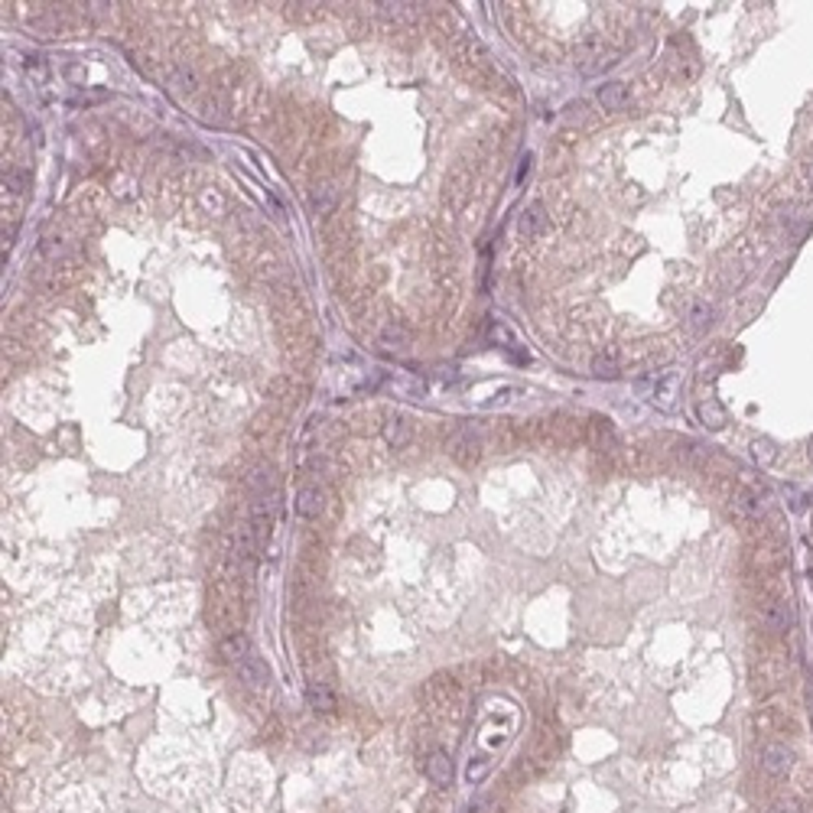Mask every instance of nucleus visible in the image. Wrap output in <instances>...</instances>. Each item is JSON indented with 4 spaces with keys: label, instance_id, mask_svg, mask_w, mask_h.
Masks as SVG:
<instances>
[{
    "label": "nucleus",
    "instance_id": "2eb2a0df",
    "mask_svg": "<svg viewBox=\"0 0 813 813\" xmlns=\"http://www.w3.org/2000/svg\"><path fill=\"white\" fill-rule=\"evenodd\" d=\"M804 807L797 804V797H784V800H778V804L771 807V813H800Z\"/></svg>",
    "mask_w": 813,
    "mask_h": 813
},
{
    "label": "nucleus",
    "instance_id": "0eeeda50",
    "mask_svg": "<svg viewBox=\"0 0 813 813\" xmlns=\"http://www.w3.org/2000/svg\"><path fill=\"white\" fill-rule=\"evenodd\" d=\"M426 778L436 784V788H446L452 781V758L446 752H430L426 755Z\"/></svg>",
    "mask_w": 813,
    "mask_h": 813
},
{
    "label": "nucleus",
    "instance_id": "ddd939ff",
    "mask_svg": "<svg viewBox=\"0 0 813 813\" xmlns=\"http://www.w3.org/2000/svg\"><path fill=\"white\" fill-rule=\"evenodd\" d=\"M700 416H703V423L712 426V430H719V426L726 423V414H722L716 404H703V407H700Z\"/></svg>",
    "mask_w": 813,
    "mask_h": 813
},
{
    "label": "nucleus",
    "instance_id": "423d86ee",
    "mask_svg": "<svg viewBox=\"0 0 813 813\" xmlns=\"http://www.w3.org/2000/svg\"><path fill=\"white\" fill-rule=\"evenodd\" d=\"M325 508V495H322L319 485H306L297 492V514L299 517H319Z\"/></svg>",
    "mask_w": 813,
    "mask_h": 813
},
{
    "label": "nucleus",
    "instance_id": "f03ea898",
    "mask_svg": "<svg viewBox=\"0 0 813 813\" xmlns=\"http://www.w3.org/2000/svg\"><path fill=\"white\" fill-rule=\"evenodd\" d=\"M758 764H762V771L768 778H788L790 771H794V752L788 745H781V742H768L758 752Z\"/></svg>",
    "mask_w": 813,
    "mask_h": 813
},
{
    "label": "nucleus",
    "instance_id": "9d476101",
    "mask_svg": "<svg viewBox=\"0 0 813 813\" xmlns=\"http://www.w3.org/2000/svg\"><path fill=\"white\" fill-rule=\"evenodd\" d=\"M384 440H387V446H394V449H400V446L410 442V426H407L404 416H390L387 426H384Z\"/></svg>",
    "mask_w": 813,
    "mask_h": 813
},
{
    "label": "nucleus",
    "instance_id": "20e7f679",
    "mask_svg": "<svg viewBox=\"0 0 813 813\" xmlns=\"http://www.w3.org/2000/svg\"><path fill=\"white\" fill-rule=\"evenodd\" d=\"M237 677H241V683L251 686V690H263V686L271 683V670H267V664H263L257 654H247L244 661L237 664Z\"/></svg>",
    "mask_w": 813,
    "mask_h": 813
},
{
    "label": "nucleus",
    "instance_id": "a211bd4d",
    "mask_svg": "<svg viewBox=\"0 0 813 813\" xmlns=\"http://www.w3.org/2000/svg\"><path fill=\"white\" fill-rule=\"evenodd\" d=\"M810 459H813V440H810Z\"/></svg>",
    "mask_w": 813,
    "mask_h": 813
},
{
    "label": "nucleus",
    "instance_id": "1a4fd4ad",
    "mask_svg": "<svg viewBox=\"0 0 813 813\" xmlns=\"http://www.w3.org/2000/svg\"><path fill=\"white\" fill-rule=\"evenodd\" d=\"M628 98H631V94H628L625 82H609V85L599 88V104L605 111H621L628 104Z\"/></svg>",
    "mask_w": 813,
    "mask_h": 813
},
{
    "label": "nucleus",
    "instance_id": "dca6fc26",
    "mask_svg": "<svg viewBox=\"0 0 813 813\" xmlns=\"http://www.w3.org/2000/svg\"><path fill=\"white\" fill-rule=\"evenodd\" d=\"M592 368H595V374H599V378H615V374H619V371H615V361H612V358H595Z\"/></svg>",
    "mask_w": 813,
    "mask_h": 813
},
{
    "label": "nucleus",
    "instance_id": "f257e3e1",
    "mask_svg": "<svg viewBox=\"0 0 813 813\" xmlns=\"http://www.w3.org/2000/svg\"><path fill=\"white\" fill-rule=\"evenodd\" d=\"M680 390H683V381H680V371H674V368H667V371H654V374H647V378L638 381V394L647 397L657 410H664V414L677 410Z\"/></svg>",
    "mask_w": 813,
    "mask_h": 813
},
{
    "label": "nucleus",
    "instance_id": "9b49d317",
    "mask_svg": "<svg viewBox=\"0 0 813 813\" xmlns=\"http://www.w3.org/2000/svg\"><path fill=\"white\" fill-rule=\"evenodd\" d=\"M547 225V209H543L540 202H534L530 209H527L524 215H521V231H524L527 237H534L540 235V228Z\"/></svg>",
    "mask_w": 813,
    "mask_h": 813
},
{
    "label": "nucleus",
    "instance_id": "4468645a",
    "mask_svg": "<svg viewBox=\"0 0 813 813\" xmlns=\"http://www.w3.org/2000/svg\"><path fill=\"white\" fill-rule=\"evenodd\" d=\"M752 456L758 459L762 466H768L771 459H774V446H771L768 440H758V442H755V446H752Z\"/></svg>",
    "mask_w": 813,
    "mask_h": 813
},
{
    "label": "nucleus",
    "instance_id": "6e6552de",
    "mask_svg": "<svg viewBox=\"0 0 813 813\" xmlns=\"http://www.w3.org/2000/svg\"><path fill=\"white\" fill-rule=\"evenodd\" d=\"M218 651H221V657H225V661L237 667V664H241L247 654H251V638H247L244 631H235V635H228L225 641H221Z\"/></svg>",
    "mask_w": 813,
    "mask_h": 813
},
{
    "label": "nucleus",
    "instance_id": "f8f14e48",
    "mask_svg": "<svg viewBox=\"0 0 813 813\" xmlns=\"http://www.w3.org/2000/svg\"><path fill=\"white\" fill-rule=\"evenodd\" d=\"M690 322H693L696 329L709 325V322H712V306L709 303H693V306H690Z\"/></svg>",
    "mask_w": 813,
    "mask_h": 813
},
{
    "label": "nucleus",
    "instance_id": "f3484780",
    "mask_svg": "<svg viewBox=\"0 0 813 813\" xmlns=\"http://www.w3.org/2000/svg\"><path fill=\"white\" fill-rule=\"evenodd\" d=\"M527 173H530V156H524V160H521V170H517V182H521V179H524Z\"/></svg>",
    "mask_w": 813,
    "mask_h": 813
},
{
    "label": "nucleus",
    "instance_id": "39448f33",
    "mask_svg": "<svg viewBox=\"0 0 813 813\" xmlns=\"http://www.w3.org/2000/svg\"><path fill=\"white\" fill-rule=\"evenodd\" d=\"M306 703H309V709L329 716V712H335V693L322 680H309L306 683Z\"/></svg>",
    "mask_w": 813,
    "mask_h": 813
},
{
    "label": "nucleus",
    "instance_id": "7ed1b4c3",
    "mask_svg": "<svg viewBox=\"0 0 813 813\" xmlns=\"http://www.w3.org/2000/svg\"><path fill=\"white\" fill-rule=\"evenodd\" d=\"M762 625L768 628V631H788L790 625H794V605H790L788 599H771L762 605Z\"/></svg>",
    "mask_w": 813,
    "mask_h": 813
}]
</instances>
